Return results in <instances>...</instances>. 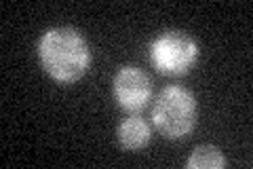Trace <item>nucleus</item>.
<instances>
[{
	"mask_svg": "<svg viewBox=\"0 0 253 169\" xmlns=\"http://www.w3.org/2000/svg\"><path fill=\"white\" fill-rule=\"evenodd\" d=\"M38 57L55 80L72 83L89 68L91 51L83 34L74 28H53L44 32L38 43Z\"/></svg>",
	"mask_w": 253,
	"mask_h": 169,
	"instance_id": "obj_1",
	"label": "nucleus"
},
{
	"mask_svg": "<svg viewBox=\"0 0 253 169\" xmlns=\"http://www.w3.org/2000/svg\"><path fill=\"white\" fill-rule=\"evenodd\" d=\"M152 123L165 138H184L196 125V100L184 87H165L154 102Z\"/></svg>",
	"mask_w": 253,
	"mask_h": 169,
	"instance_id": "obj_2",
	"label": "nucleus"
},
{
	"mask_svg": "<svg viewBox=\"0 0 253 169\" xmlns=\"http://www.w3.org/2000/svg\"><path fill=\"white\" fill-rule=\"evenodd\" d=\"M150 57L158 72L181 76L194 66L199 57V45L186 32H165L150 47Z\"/></svg>",
	"mask_w": 253,
	"mask_h": 169,
	"instance_id": "obj_3",
	"label": "nucleus"
},
{
	"mask_svg": "<svg viewBox=\"0 0 253 169\" xmlns=\"http://www.w3.org/2000/svg\"><path fill=\"white\" fill-rule=\"evenodd\" d=\"M112 91L116 102L121 104L125 110H141L150 102L152 95V80L144 70L135 66H123L116 72Z\"/></svg>",
	"mask_w": 253,
	"mask_h": 169,
	"instance_id": "obj_4",
	"label": "nucleus"
},
{
	"mask_svg": "<svg viewBox=\"0 0 253 169\" xmlns=\"http://www.w3.org/2000/svg\"><path fill=\"white\" fill-rule=\"evenodd\" d=\"M118 142L129 150H139L150 142V127L144 118L129 116L118 125Z\"/></svg>",
	"mask_w": 253,
	"mask_h": 169,
	"instance_id": "obj_5",
	"label": "nucleus"
},
{
	"mask_svg": "<svg viewBox=\"0 0 253 169\" xmlns=\"http://www.w3.org/2000/svg\"><path fill=\"white\" fill-rule=\"evenodd\" d=\"M186 165L190 169H221L224 167V155L215 146H199L192 150Z\"/></svg>",
	"mask_w": 253,
	"mask_h": 169,
	"instance_id": "obj_6",
	"label": "nucleus"
}]
</instances>
